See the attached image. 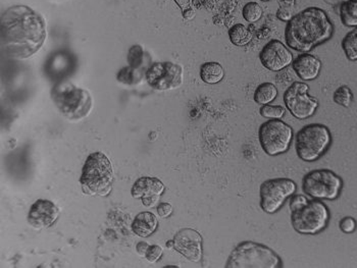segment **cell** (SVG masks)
I'll return each instance as SVG.
<instances>
[{
  "mask_svg": "<svg viewBox=\"0 0 357 268\" xmlns=\"http://www.w3.org/2000/svg\"><path fill=\"white\" fill-rule=\"evenodd\" d=\"M226 267L281 268V257L268 246L255 242H242L233 250Z\"/></svg>",
  "mask_w": 357,
  "mask_h": 268,
  "instance_id": "5b68a950",
  "label": "cell"
},
{
  "mask_svg": "<svg viewBox=\"0 0 357 268\" xmlns=\"http://www.w3.org/2000/svg\"><path fill=\"white\" fill-rule=\"evenodd\" d=\"M158 228V221L153 213L140 212L132 223V230L141 238H147L155 232Z\"/></svg>",
  "mask_w": 357,
  "mask_h": 268,
  "instance_id": "d6986e66",
  "label": "cell"
},
{
  "mask_svg": "<svg viewBox=\"0 0 357 268\" xmlns=\"http://www.w3.org/2000/svg\"><path fill=\"white\" fill-rule=\"evenodd\" d=\"M278 94L279 92L274 84L268 82L262 83L255 89L253 99L259 105L271 104L278 97Z\"/></svg>",
  "mask_w": 357,
  "mask_h": 268,
  "instance_id": "7402d4cb",
  "label": "cell"
},
{
  "mask_svg": "<svg viewBox=\"0 0 357 268\" xmlns=\"http://www.w3.org/2000/svg\"><path fill=\"white\" fill-rule=\"evenodd\" d=\"M303 192L317 200L337 199L343 189V180L330 170H314L304 177Z\"/></svg>",
  "mask_w": 357,
  "mask_h": 268,
  "instance_id": "ba28073f",
  "label": "cell"
},
{
  "mask_svg": "<svg viewBox=\"0 0 357 268\" xmlns=\"http://www.w3.org/2000/svg\"><path fill=\"white\" fill-rule=\"evenodd\" d=\"M330 210L321 200L308 201L301 210L291 214L293 228L301 235H317L323 232L330 221Z\"/></svg>",
  "mask_w": 357,
  "mask_h": 268,
  "instance_id": "52a82bcc",
  "label": "cell"
},
{
  "mask_svg": "<svg viewBox=\"0 0 357 268\" xmlns=\"http://www.w3.org/2000/svg\"><path fill=\"white\" fill-rule=\"evenodd\" d=\"M178 8L182 10L185 19H192L195 17L196 12L192 6V0H174Z\"/></svg>",
  "mask_w": 357,
  "mask_h": 268,
  "instance_id": "f546056e",
  "label": "cell"
},
{
  "mask_svg": "<svg viewBox=\"0 0 357 268\" xmlns=\"http://www.w3.org/2000/svg\"><path fill=\"white\" fill-rule=\"evenodd\" d=\"M174 249L191 262H200L202 259V237L193 228H183L173 239Z\"/></svg>",
  "mask_w": 357,
  "mask_h": 268,
  "instance_id": "5bb4252c",
  "label": "cell"
},
{
  "mask_svg": "<svg viewBox=\"0 0 357 268\" xmlns=\"http://www.w3.org/2000/svg\"><path fill=\"white\" fill-rule=\"evenodd\" d=\"M114 182V168L109 157L102 152H94L88 156L80 178L84 194L107 197L112 191Z\"/></svg>",
  "mask_w": 357,
  "mask_h": 268,
  "instance_id": "3957f363",
  "label": "cell"
},
{
  "mask_svg": "<svg viewBox=\"0 0 357 268\" xmlns=\"http://www.w3.org/2000/svg\"><path fill=\"white\" fill-rule=\"evenodd\" d=\"M145 56H146V52L140 45L132 46L130 48L129 54H128V63L130 67L142 69L145 63Z\"/></svg>",
  "mask_w": 357,
  "mask_h": 268,
  "instance_id": "484cf974",
  "label": "cell"
},
{
  "mask_svg": "<svg viewBox=\"0 0 357 268\" xmlns=\"http://www.w3.org/2000/svg\"><path fill=\"white\" fill-rule=\"evenodd\" d=\"M332 134L325 125L312 124L303 127L297 133L295 148L297 156L306 162L319 160L329 150Z\"/></svg>",
  "mask_w": 357,
  "mask_h": 268,
  "instance_id": "8992f818",
  "label": "cell"
},
{
  "mask_svg": "<svg viewBox=\"0 0 357 268\" xmlns=\"http://www.w3.org/2000/svg\"><path fill=\"white\" fill-rule=\"evenodd\" d=\"M280 6H285V8H294L295 0H278Z\"/></svg>",
  "mask_w": 357,
  "mask_h": 268,
  "instance_id": "8d00e7d4",
  "label": "cell"
},
{
  "mask_svg": "<svg viewBox=\"0 0 357 268\" xmlns=\"http://www.w3.org/2000/svg\"><path fill=\"white\" fill-rule=\"evenodd\" d=\"M308 90L305 83L295 82L284 93L286 109L298 120L312 118L319 109V101L308 95Z\"/></svg>",
  "mask_w": 357,
  "mask_h": 268,
  "instance_id": "8fae6325",
  "label": "cell"
},
{
  "mask_svg": "<svg viewBox=\"0 0 357 268\" xmlns=\"http://www.w3.org/2000/svg\"><path fill=\"white\" fill-rule=\"evenodd\" d=\"M59 217V210L54 202L39 199L33 204L28 214V223L36 230L52 228Z\"/></svg>",
  "mask_w": 357,
  "mask_h": 268,
  "instance_id": "e0dca14e",
  "label": "cell"
},
{
  "mask_svg": "<svg viewBox=\"0 0 357 268\" xmlns=\"http://www.w3.org/2000/svg\"><path fill=\"white\" fill-rule=\"evenodd\" d=\"M344 54L349 61H357V28L348 33L342 41Z\"/></svg>",
  "mask_w": 357,
  "mask_h": 268,
  "instance_id": "d4e9b609",
  "label": "cell"
},
{
  "mask_svg": "<svg viewBox=\"0 0 357 268\" xmlns=\"http://www.w3.org/2000/svg\"><path fill=\"white\" fill-rule=\"evenodd\" d=\"M149 248V244L145 243V242H140V243H138L137 246H136V251H137V253L140 255V256H145Z\"/></svg>",
  "mask_w": 357,
  "mask_h": 268,
  "instance_id": "d590c367",
  "label": "cell"
},
{
  "mask_svg": "<svg viewBox=\"0 0 357 268\" xmlns=\"http://www.w3.org/2000/svg\"><path fill=\"white\" fill-rule=\"evenodd\" d=\"M310 200L307 199L303 195H293L290 199V203H289V206H290L291 212H296V210H301L303 206H305L306 204L308 203Z\"/></svg>",
  "mask_w": 357,
  "mask_h": 268,
  "instance_id": "1f68e13d",
  "label": "cell"
},
{
  "mask_svg": "<svg viewBox=\"0 0 357 268\" xmlns=\"http://www.w3.org/2000/svg\"><path fill=\"white\" fill-rule=\"evenodd\" d=\"M165 192V186L158 178L143 177L132 187L131 194L140 199L147 208L154 207Z\"/></svg>",
  "mask_w": 357,
  "mask_h": 268,
  "instance_id": "9a60e30c",
  "label": "cell"
},
{
  "mask_svg": "<svg viewBox=\"0 0 357 268\" xmlns=\"http://www.w3.org/2000/svg\"><path fill=\"white\" fill-rule=\"evenodd\" d=\"M293 17H294V14H293V8L280 6V8L277 12V17L280 21L288 23L289 21L292 19Z\"/></svg>",
  "mask_w": 357,
  "mask_h": 268,
  "instance_id": "836d02e7",
  "label": "cell"
},
{
  "mask_svg": "<svg viewBox=\"0 0 357 268\" xmlns=\"http://www.w3.org/2000/svg\"><path fill=\"white\" fill-rule=\"evenodd\" d=\"M259 139L268 156L284 155L292 144L293 129L281 120H268L259 127Z\"/></svg>",
  "mask_w": 357,
  "mask_h": 268,
  "instance_id": "9c48e42d",
  "label": "cell"
},
{
  "mask_svg": "<svg viewBox=\"0 0 357 268\" xmlns=\"http://www.w3.org/2000/svg\"><path fill=\"white\" fill-rule=\"evenodd\" d=\"M47 37L45 19L27 6H15L1 15V45L6 56L26 59L38 52Z\"/></svg>",
  "mask_w": 357,
  "mask_h": 268,
  "instance_id": "6da1fadb",
  "label": "cell"
},
{
  "mask_svg": "<svg viewBox=\"0 0 357 268\" xmlns=\"http://www.w3.org/2000/svg\"><path fill=\"white\" fill-rule=\"evenodd\" d=\"M259 1L268 2L272 1V0H259Z\"/></svg>",
  "mask_w": 357,
  "mask_h": 268,
  "instance_id": "74e56055",
  "label": "cell"
},
{
  "mask_svg": "<svg viewBox=\"0 0 357 268\" xmlns=\"http://www.w3.org/2000/svg\"><path fill=\"white\" fill-rule=\"evenodd\" d=\"M162 253H164V250H162V248L160 247V246L152 245L149 246L145 257H146V259L149 262L156 263L160 260V258H162Z\"/></svg>",
  "mask_w": 357,
  "mask_h": 268,
  "instance_id": "4dcf8cb0",
  "label": "cell"
},
{
  "mask_svg": "<svg viewBox=\"0 0 357 268\" xmlns=\"http://www.w3.org/2000/svg\"><path fill=\"white\" fill-rule=\"evenodd\" d=\"M200 78L208 85H217L225 78V70L222 65L215 61L204 63L200 68Z\"/></svg>",
  "mask_w": 357,
  "mask_h": 268,
  "instance_id": "ffe728a7",
  "label": "cell"
},
{
  "mask_svg": "<svg viewBox=\"0 0 357 268\" xmlns=\"http://www.w3.org/2000/svg\"><path fill=\"white\" fill-rule=\"evenodd\" d=\"M145 78L149 85L156 91H169L182 86L184 74L180 65L164 61L151 65L147 69Z\"/></svg>",
  "mask_w": 357,
  "mask_h": 268,
  "instance_id": "7c38bea8",
  "label": "cell"
},
{
  "mask_svg": "<svg viewBox=\"0 0 357 268\" xmlns=\"http://www.w3.org/2000/svg\"><path fill=\"white\" fill-rule=\"evenodd\" d=\"M158 213L162 219H167V217L171 216L172 213H173V206L167 203V202H162L158 206Z\"/></svg>",
  "mask_w": 357,
  "mask_h": 268,
  "instance_id": "e575fe53",
  "label": "cell"
},
{
  "mask_svg": "<svg viewBox=\"0 0 357 268\" xmlns=\"http://www.w3.org/2000/svg\"><path fill=\"white\" fill-rule=\"evenodd\" d=\"M296 190V183L286 178L264 181L259 189L262 212L268 214H274L279 212L289 198L295 194Z\"/></svg>",
  "mask_w": 357,
  "mask_h": 268,
  "instance_id": "30bf717a",
  "label": "cell"
},
{
  "mask_svg": "<svg viewBox=\"0 0 357 268\" xmlns=\"http://www.w3.org/2000/svg\"><path fill=\"white\" fill-rule=\"evenodd\" d=\"M339 226H340V230L345 232V234H351V232L356 230L357 223L354 217L347 216L341 219Z\"/></svg>",
  "mask_w": 357,
  "mask_h": 268,
  "instance_id": "d6a6232c",
  "label": "cell"
},
{
  "mask_svg": "<svg viewBox=\"0 0 357 268\" xmlns=\"http://www.w3.org/2000/svg\"><path fill=\"white\" fill-rule=\"evenodd\" d=\"M52 99L57 111L70 120L85 118L91 111L93 103L91 94L87 90L65 81L57 83L52 88Z\"/></svg>",
  "mask_w": 357,
  "mask_h": 268,
  "instance_id": "277c9868",
  "label": "cell"
},
{
  "mask_svg": "<svg viewBox=\"0 0 357 268\" xmlns=\"http://www.w3.org/2000/svg\"><path fill=\"white\" fill-rule=\"evenodd\" d=\"M261 65L268 71L280 72L293 63V54L281 41L271 40L259 54Z\"/></svg>",
  "mask_w": 357,
  "mask_h": 268,
  "instance_id": "4fadbf2b",
  "label": "cell"
},
{
  "mask_svg": "<svg viewBox=\"0 0 357 268\" xmlns=\"http://www.w3.org/2000/svg\"><path fill=\"white\" fill-rule=\"evenodd\" d=\"M286 109L281 105H262L259 113L268 120H281L285 116Z\"/></svg>",
  "mask_w": 357,
  "mask_h": 268,
  "instance_id": "f1b7e54d",
  "label": "cell"
},
{
  "mask_svg": "<svg viewBox=\"0 0 357 268\" xmlns=\"http://www.w3.org/2000/svg\"><path fill=\"white\" fill-rule=\"evenodd\" d=\"M333 99L337 104L343 107H349L354 100V94L347 86H341L334 92Z\"/></svg>",
  "mask_w": 357,
  "mask_h": 268,
  "instance_id": "83f0119b",
  "label": "cell"
},
{
  "mask_svg": "<svg viewBox=\"0 0 357 268\" xmlns=\"http://www.w3.org/2000/svg\"><path fill=\"white\" fill-rule=\"evenodd\" d=\"M293 70L303 81H314L321 71V61L310 54H303L293 61Z\"/></svg>",
  "mask_w": 357,
  "mask_h": 268,
  "instance_id": "ac0fdd59",
  "label": "cell"
},
{
  "mask_svg": "<svg viewBox=\"0 0 357 268\" xmlns=\"http://www.w3.org/2000/svg\"><path fill=\"white\" fill-rule=\"evenodd\" d=\"M340 17L346 27L357 28V0H347L341 4Z\"/></svg>",
  "mask_w": 357,
  "mask_h": 268,
  "instance_id": "603a6c76",
  "label": "cell"
},
{
  "mask_svg": "<svg viewBox=\"0 0 357 268\" xmlns=\"http://www.w3.org/2000/svg\"><path fill=\"white\" fill-rule=\"evenodd\" d=\"M76 65L77 61L74 54H70L68 50H59L48 59L45 65V72L47 76L57 84L72 76Z\"/></svg>",
  "mask_w": 357,
  "mask_h": 268,
  "instance_id": "2e32d148",
  "label": "cell"
},
{
  "mask_svg": "<svg viewBox=\"0 0 357 268\" xmlns=\"http://www.w3.org/2000/svg\"><path fill=\"white\" fill-rule=\"evenodd\" d=\"M144 77L143 69H135L132 67H125L119 72L118 81L125 85H135L140 83Z\"/></svg>",
  "mask_w": 357,
  "mask_h": 268,
  "instance_id": "cb8c5ba5",
  "label": "cell"
},
{
  "mask_svg": "<svg viewBox=\"0 0 357 268\" xmlns=\"http://www.w3.org/2000/svg\"><path fill=\"white\" fill-rule=\"evenodd\" d=\"M229 38L234 45L242 47L252 41L253 34L243 24H236L229 30Z\"/></svg>",
  "mask_w": 357,
  "mask_h": 268,
  "instance_id": "44dd1931",
  "label": "cell"
},
{
  "mask_svg": "<svg viewBox=\"0 0 357 268\" xmlns=\"http://www.w3.org/2000/svg\"><path fill=\"white\" fill-rule=\"evenodd\" d=\"M262 14H264V10H262L261 4L257 2H248L242 10L244 19L248 23H257L261 19Z\"/></svg>",
  "mask_w": 357,
  "mask_h": 268,
  "instance_id": "4316f807",
  "label": "cell"
},
{
  "mask_svg": "<svg viewBox=\"0 0 357 268\" xmlns=\"http://www.w3.org/2000/svg\"><path fill=\"white\" fill-rule=\"evenodd\" d=\"M334 34V26L327 13L319 8H307L289 21L285 29L288 47L308 54L317 46L327 42Z\"/></svg>",
  "mask_w": 357,
  "mask_h": 268,
  "instance_id": "7a4b0ae2",
  "label": "cell"
}]
</instances>
